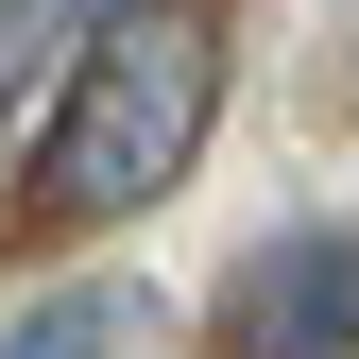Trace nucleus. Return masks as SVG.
I'll list each match as a JSON object with an SVG mask.
<instances>
[{
  "instance_id": "f257e3e1",
  "label": "nucleus",
  "mask_w": 359,
  "mask_h": 359,
  "mask_svg": "<svg viewBox=\"0 0 359 359\" xmlns=\"http://www.w3.org/2000/svg\"><path fill=\"white\" fill-rule=\"evenodd\" d=\"M205 120H222V34L189 0H103V34L69 52L52 137H34V205L52 222H137L154 189H189Z\"/></svg>"
},
{
  "instance_id": "f03ea898",
  "label": "nucleus",
  "mask_w": 359,
  "mask_h": 359,
  "mask_svg": "<svg viewBox=\"0 0 359 359\" xmlns=\"http://www.w3.org/2000/svg\"><path fill=\"white\" fill-rule=\"evenodd\" d=\"M222 359H359V222H291L222 291Z\"/></svg>"
},
{
  "instance_id": "20e7f679",
  "label": "nucleus",
  "mask_w": 359,
  "mask_h": 359,
  "mask_svg": "<svg viewBox=\"0 0 359 359\" xmlns=\"http://www.w3.org/2000/svg\"><path fill=\"white\" fill-rule=\"evenodd\" d=\"M103 34V0H0V120L52 86V52H86Z\"/></svg>"
},
{
  "instance_id": "7ed1b4c3",
  "label": "nucleus",
  "mask_w": 359,
  "mask_h": 359,
  "mask_svg": "<svg viewBox=\"0 0 359 359\" xmlns=\"http://www.w3.org/2000/svg\"><path fill=\"white\" fill-rule=\"evenodd\" d=\"M154 342V291H34L0 308V359H137Z\"/></svg>"
}]
</instances>
